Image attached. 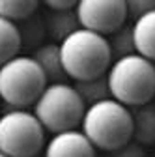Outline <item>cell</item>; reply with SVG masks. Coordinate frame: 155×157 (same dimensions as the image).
<instances>
[{
  "label": "cell",
  "instance_id": "1",
  "mask_svg": "<svg viewBox=\"0 0 155 157\" xmlns=\"http://www.w3.org/2000/svg\"><path fill=\"white\" fill-rule=\"evenodd\" d=\"M58 49L64 71L73 81L99 77L107 73L112 62L107 37L82 26L64 37Z\"/></svg>",
  "mask_w": 155,
  "mask_h": 157
},
{
  "label": "cell",
  "instance_id": "2",
  "mask_svg": "<svg viewBox=\"0 0 155 157\" xmlns=\"http://www.w3.org/2000/svg\"><path fill=\"white\" fill-rule=\"evenodd\" d=\"M107 84L110 97L125 107L148 103L155 94L153 62L137 52L116 58L107 69Z\"/></svg>",
  "mask_w": 155,
  "mask_h": 157
},
{
  "label": "cell",
  "instance_id": "3",
  "mask_svg": "<svg viewBox=\"0 0 155 157\" xmlns=\"http://www.w3.org/2000/svg\"><path fill=\"white\" fill-rule=\"evenodd\" d=\"M82 133L95 150L110 151L131 140V112L129 107L107 97L92 103L82 114Z\"/></svg>",
  "mask_w": 155,
  "mask_h": 157
},
{
  "label": "cell",
  "instance_id": "4",
  "mask_svg": "<svg viewBox=\"0 0 155 157\" xmlns=\"http://www.w3.org/2000/svg\"><path fill=\"white\" fill-rule=\"evenodd\" d=\"M86 105L77 94L73 84L51 82L34 101V116L40 120L45 131L60 133L67 129H77L81 125Z\"/></svg>",
  "mask_w": 155,
  "mask_h": 157
},
{
  "label": "cell",
  "instance_id": "5",
  "mask_svg": "<svg viewBox=\"0 0 155 157\" xmlns=\"http://www.w3.org/2000/svg\"><path fill=\"white\" fill-rule=\"evenodd\" d=\"M45 86V75L32 56L15 54L0 66V99L11 109L34 105Z\"/></svg>",
  "mask_w": 155,
  "mask_h": 157
},
{
  "label": "cell",
  "instance_id": "6",
  "mask_svg": "<svg viewBox=\"0 0 155 157\" xmlns=\"http://www.w3.org/2000/svg\"><path fill=\"white\" fill-rule=\"evenodd\" d=\"M45 144V129L34 112L11 109L0 114V151L8 157H34Z\"/></svg>",
  "mask_w": 155,
  "mask_h": 157
},
{
  "label": "cell",
  "instance_id": "7",
  "mask_svg": "<svg viewBox=\"0 0 155 157\" xmlns=\"http://www.w3.org/2000/svg\"><path fill=\"white\" fill-rule=\"evenodd\" d=\"M75 13L82 28L101 36L110 34L127 19L123 0H77Z\"/></svg>",
  "mask_w": 155,
  "mask_h": 157
},
{
  "label": "cell",
  "instance_id": "8",
  "mask_svg": "<svg viewBox=\"0 0 155 157\" xmlns=\"http://www.w3.org/2000/svg\"><path fill=\"white\" fill-rule=\"evenodd\" d=\"M45 157H95V148L79 129L54 133L45 146Z\"/></svg>",
  "mask_w": 155,
  "mask_h": 157
},
{
  "label": "cell",
  "instance_id": "9",
  "mask_svg": "<svg viewBox=\"0 0 155 157\" xmlns=\"http://www.w3.org/2000/svg\"><path fill=\"white\" fill-rule=\"evenodd\" d=\"M131 112V139L142 146L155 142V109L153 103H142L129 107Z\"/></svg>",
  "mask_w": 155,
  "mask_h": 157
},
{
  "label": "cell",
  "instance_id": "10",
  "mask_svg": "<svg viewBox=\"0 0 155 157\" xmlns=\"http://www.w3.org/2000/svg\"><path fill=\"white\" fill-rule=\"evenodd\" d=\"M32 58H34V62L40 66V69L43 71L47 84H51V82H66L67 81V75H66L62 60H60L58 43L51 41V43L40 45L37 49H34Z\"/></svg>",
  "mask_w": 155,
  "mask_h": 157
},
{
  "label": "cell",
  "instance_id": "11",
  "mask_svg": "<svg viewBox=\"0 0 155 157\" xmlns=\"http://www.w3.org/2000/svg\"><path fill=\"white\" fill-rule=\"evenodd\" d=\"M153 28H155V11H148V13L137 17L134 23L131 25L134 52L148 58V60H153V56H155Z\"/></svg>",
  "mask_w": 155,
  "mask_h": 157
},
{
  "label": "cell",
  "instance_id": "12",
  "mask_svg": "<svg viewBox=\"0 0 155 157\" xmlns=\"http://www.w3.org/2000/svg\"><path fill=\"white\" fill-rule=\"evenodd\" d=\"M45 17V28L47 36L54 43H60L64 37H67L71 32L81 28L79 19H77L75 8H66V10H51Z\"/></svg>",
  "mask_w": 155,
  "mask_h": 157
},
{
  "label": "cell",
  "instance_id": "13",
  "mask_svg": "<svg viewBox=\"0 0 155 157\" xmlns=\"http://www.w3.org/2000/svg\"><path fill=\"white\" fill-rule=\"evenodd\" d=\"M19 37H21V49H37L45 43L47 28H45V17L41 13L34 11L32 15L15 21Z\"/></svg>",
  "mask_w": 155,
  "mask_h": 157
},
{
  "label": "cell",
  "instance_id": "14",
  "mask_svg": "<svg viewBox=\"0 0 155 157\" xmlns=\"http://www.w3.org/2000/svg\"><path fill=\"white\" fill-rule=\"evenodd\" d=\"M73 88L77 90V94L81 95V99H82V103L86 107L92 105V103H97V101H103V99H107V97H110L108 84H107V73H103L99 77L75 81Z\"/></svg>",
  "mask_w": 155,
  "mask_h": 157
},
{
  "label": "cell",
  "instance_id": "15",
  "mask_svg": "<svg viewBox=\"0 0 155 157\" xmlns=\"http://www.w3.org/2000/svg\"><path fill=\"white\" fill-rule=\"evenodd\" d=\"M21 51V37L13 21L0 17V66Z\"/></svg>",
  "mask_w": 155,
  "mask_h": 157
},
{
  "label": "cell",
  "instance_id": "16",
  "mask_svg": "<svg viewBox=\"0 0 155 157\" xmlns=\"http://www.w3.org/2000/svg\"><path fill=\"white\" fill-rule=\"evenodd\" d=\"M105 37H107V43H108V49H110L112 60L134 52L133 36H131V25L123 23L122 26H118L116 30H112V32L107 34Z\"/></svg>",
  "mask_w": 155,
  "mask_h": 157
},
{
  "label": "cell",
  "instance_id": "17",
  "mask_svg": "<svg viewBox=\"0 0 155 157\" xmlns=\"http://www.w3.org/2000/svg\"><path fill=\"white\" fill-rule=\"evenodd\" d=\"M40 0H0V17L9 21H21V19L37 11Z\"/></svg>",
  "mask_w": 155,
  "mask_h": 157
},
{
  "label": "cell",
  "instance_id": "18",
  "mask_svg": "<svg viewBox=\"0 0 155 157\" xmlns=\"http://www.w3.org/2000/svg\"><path fill=\"white\" fill-rule=\"evenodd\" d=\"M107 157H146V150L142 144L134 142L133 139L127 140L125 144L107 151Z\"/></svg>",
  "mask_w": 155,
  "mask_h": 157
},
{
  "label": "cell",
  "instance_id": "19",
  "mask_svg": "<svg viewBox=\"0 0 155 157\" xmlns=\"http://www.w3.org/2000/svg\"><path fill=\"white\" fill-rule=\"evenodd\" d=\"M127 17L137 19L148 11H155V0H123Z\"/></svg>",
  "mask_w": 155,
  "mask_h": 157
},
{
  "label": "cell",
  "instance_id": "20",
  "mask_svg": "<svg viewBox=\"0 0 155 157\" xmlns=\"http://www.w3.org/2000/svg\"><path fill=\"white\" fill-rule=\"evenodd\" d=\"M49 10H66V8H75L77 0H41Z\"/></svg>",
  "mask_w": 155,
  "mask_h": 157
},
{
  "label": "cell",
  "instance_id": "21",
  "mask_svg": "<svg viewBox=\"0 0 155 157\" xmlns=\"http://www.w3.org/2000/svg\"><path fill=\"white\" fill-rule=\"evenodd\" d=\"M0 157H8V155H4V153H2V151H0Z\"/></svg>",
  "mask_w": 155,
  "mask_h": 157
}]
</instances>
